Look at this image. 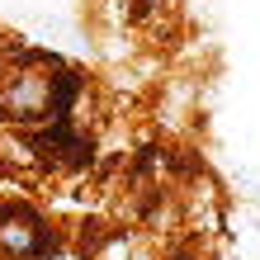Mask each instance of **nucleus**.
<instances>
[{
    "label": "nucleus",
    "mask_w": 260,
    "mask_h": 260,
    "mask_svg": "<svg viewBox=\"0 0 260 260\" xmlns=\"http://www.w3.org/2000/svg\"><path fill=\"white\" fill-rule=\"evenodd\" d=\"M38 218L28 208H5L0 213V241H5L10 251H19V255H28V241H38Z\"/></svg>",
    "instance_id": "obj_1"
}]
</instances>
